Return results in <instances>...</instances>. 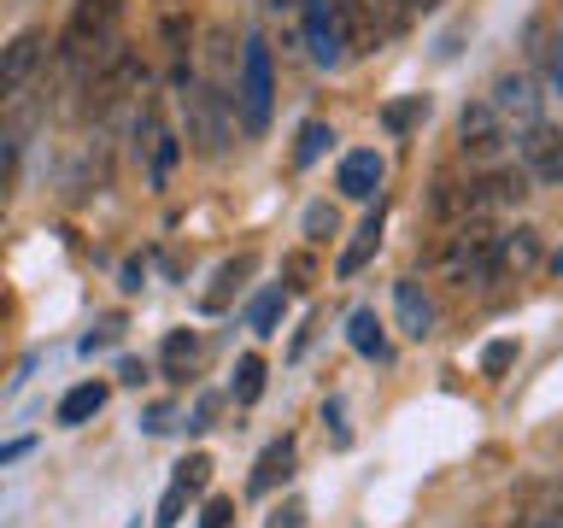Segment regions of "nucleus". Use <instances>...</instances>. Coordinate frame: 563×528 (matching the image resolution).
<instances>
[{
	"label": "nucleus",
	"instance_id": "1",
	"mask_svg": "<svg viewBox=\"0 0 563 528\" xmlns=\"http://www.w3.org/2000/svg\"><path fill=\"white\" fill-rule=\"evenodd\" d=\"M118 12H123V0H77V12H70L65 35L53 42V47H59V65H65L70 82H82L88 70H95L106 53L118 47Z\"/></svg>",
	"mask_w": 563,
	"mask_h": 528
},
{
	"label": "nucleus",
	"instance_id": "2",
	"mask_svg": "<svg viewBox=\"0 0 563 528\" xmlns=\"http://www.w3.org/2000/svg\"><path fill=\"white\" fill-rule=\"evenodd\" d=\"M235 112H241V130L246 135L271 130V112H276V59H271V42H264V35H246V47H241Z\"/></svg>",
	"mask_w": 563,
	"mask_h": 528
},
{
	"label": "nucleus",
	"instance_id": "3",
	"mask_svg": "<svg viewBox=\"0 0 563 528\" xmlns=\"http://www.w3.org/2000/svg\"><path fill=\"white\" fill-rule=\"evenodd\" d=\"M47 30H18L0 47V118H12L24 100L42 95V65H47Z\"/></svg>",
	"mask_w": 563,
	"mask_h": 528
},
{
	"label": "nucleus",
	"instance_id": "4",
	"mask_svg": "<svg viewBox=\"0 0 563 528\" xmlns=\"http://www.w3.org/2000/svg\"><path fill=\"white\" fill-rule=\"evenodd\" d=\"M440 276L457 282V288H475V282H493L499 276V229L487 223H457L446 246H440Z\"/></svg>",
	"mask_w": 563,
	"mask_h": 528
},
{
	"label": "nucleus",
	"instance_id": "5",
	"mask_svg": "<svg viewBox=\"0 0 563 528\" xmlns=\"http://www.w3.org/2000/svg\"><path fill=\"white\" fill-rule=\"evenodd\" d=\"M176 100H183V118H188V141L206 158H218L229 147V106H223V95L206 88L188 65H176Z\"/></svg>",
	"mask_w": 563,
	"mask_h": 528
},
{
	"label": "nucleus",
	"instance_id": "6",
	"mask_svg": "<svg viewBox=\"0 0 563 528\" xmlns=\"http://www.w3.org/2000/svg\"><path fill=\"white\" fill-rule=\"evenodd\" d=\"M141 82H147V65H141V53L118 42V47L106 53V59L82 77V95H88V100H82V112H88V118H106L123 95H135Z\"/></svg>",
	"mask_w": 563,
	"mask_h": 528
},
{
	"label": "nucleus",
	"instance_id": "7",
	"mask_svg": "<svg viewBox=\"0 0 563 528\" xmlns=\"http://www.w3.org/2000/svg\"><path fill=\"white\" fill-rule=\"evenodd\" d=\"M457 153H464L470 165H499L510 153V123L493 112L487 100H470L464 112H457Z\"/></svg>",
	"mask_w": 563,
	"mask_h": 528
},
{
	"label": "nucleus",
	"instance_id": "8",
	"mask_svg": "<svg viewBox=\"0 0 563 528\" xmlns=\"http://www.w3.org/2000/svg\"><path fill=\"white\" fill-rule=\"evenodd\" d=\"M299 24H306V53H311V65L334 70V65L346 59L341 7H334V0H299Z\"/></svg>",
	"mask_w": 563,
	"mask_h": 528
},
{
	"label": "nucleus",
	"instance_id": "9",
	"mask_svg": "<svg viewBox=\"0 0 563 528\" xmlns=\"http://www.w3.org/2000/svg\"><path fill=\"white\" fill-rule=\"evenodd\" d=\"M487 106H493L505 123L528 130V123H540L545 95H540V82L528 77V70H499V77H493V88H487Z\"/></svg>",
	"mask_w": 563,
	"mask_h": 528
},
{
	"label": "nucleus",
	"instance_id": "10",
	"mask_svg": "<svg viewBox=\"0 0 563 528\" xmlns=\"http://www.w3.org/2000/svg\"><path fill=\"white\" fill-rule=\"evenodd\" d=\"M517 153H522V170L528 183H563V130L558 123H528L517 135Z\"/></svg>",
	"mask_w": 563,
	"mask_h": 528
},
{
	"label": "nucleus",
	"instance_id": "11",
	"mask_svg": "<svg viewBox=\"0 0 563 528\" xmlns=\"http://www.w3.org/2000/svg\"><path fill=\"white\" fill-rule=\"evenodd\" d=\"M135 153H147V176L158 188H165L170 165L183 158V147H176V135L165 130V112H158V100L141 106V123H135Z\"/></svg>",
	"mask_w": 563,
	"mask_h": 528
},
{
	"label": "nucleus",
	"instance_id": "12",
	"mask_svg": "<svg viewBox=\"0 0 563 528\" xmlns=\"http://www.w3.org/2000/svg\"><path fill=\"white\" fill-rule=\"evenodd\" d=\"M382 176H387V158L376 147H352L341 158V170H334V188H341L346 200H369V194L382 188Z\"/></svg>",
	"mask_w": 563,
	"mask_h": 528
},
{
	"label": "nucleus",
	"instance_id": "13",
	"mask_svg": "<svg viewBox=\"0 0 563 528\" xmlns=\"http://www.w3.org/2000/svg\"><path fill=\"white\" fill-rule=\"evenodd\" d=\"M394 317H399V329L411 334V341H429L434 334V299L422 294V282H394Z\"/></svg>",
	"mask_w": 563,
	"mask_h": 528
},
{
	"label": "nucleus",
	"instance_id": "14",
	"mask_svg": "<svg viewBox=\"0 0 563 528\" xmlns=\"http://www.w3.org/2000/svg\"><path fill=\"white\" fill-rule=\"evenodd\" d=\"M288 475H294V435H282V440H271V447L258 452L253 475H246V493L264 499V493H276V482H288Z\"/></svg>",
	"mask_w": 563,
	"mask_h": 528
},
{
	"label": "nucleus",
	"instance_id": "15",
	"mask_svg": "<svg viewBox=\"0 0 563 528\" xmlns=\"http://www.w3.org/2000/svg\"><path fill=\"white\" fill-rule=\"evenodd\" d=\"M341 7V35H346V53H376L387 35L376 24V12L364 7V0H334Z\"/></svg>",
	"mask_w": 563,
	"mask_h": 528
},
{
	"label": "nucleus",
	"instance_id": "16",
	"mask_svg": "<svg viewBox=\"0 0 563 528\" xmlns=\"http://www.w3.org/2000/svg\"><path fill=\"white\" fill-rule=\"evenodd\" d=\"M540 264V235L528 223H517V229H499V276H510V271H534Z\"/></svg>",
	"mask_w": 563,
	"mask_h": 528
},
{
	"label": "nucleus",
	"instance_id": "17",
	"mask_svg": "<svg viewBox=\"0 0 563 528\" xmlns=\"http://www.w3.org/2000/svg\"><path fill=\"white\" fill-rule=\"evenodd\" d=\"M253 271H258V258H253V253H241V258H229V264H218V276H211V288L200 294V306H206V311H223L229 299L241 294V282L253 276Z\"/></svg>",
	"mask_w": 563,
	"mask_h": 528
},
{
	"label": "nucleus",
	"instance_id": "18",
	"mask_svg": "<svg viewBox=\"0 0 563 528\" xmlns=\"http://www.w3.org/2000/svg\"><path fill=\"white\" fill-rule=\"evenodd\" d=\"M346 341H352V352H364V359H376V364L394 359V346H387L376 311H352V317H346Z\"/></svg>",
	"mask_w": 563,
	"mask_h": 528
},
{
	"label": "nucleus",
	"instance_id": "19",
	"mask_svg": "<svg viewBox=\"0 0 563 528\" xmlns=\"http://www.w3.org/2000/svg\"><path fill=\"white\" fill-rule=\"evenodd\" d=\"M376 246H382V211H369V218L358 223V235H352V246L341 253V264H334V276H358L369 258H376Z\"/></svg>",
	"mask_w": 563,
	"mask_h": 528
},
{
	"label": "nucleus",
	"instance_id": "20",
	"mask_svg": "<svg viewBox=\"0 0 563 528\" xmlns=\"http://www.w3.org/2000/svg\"><path fill=\"white\" fill-rule=\"evenodd\" d=\"M100 405H106V382H77L59 399V422H65V429H82L88 417H100Z\"/></svg>",
	"mask_w": 563,
	"mask_h": 528
},
{
	"label": "nucleus",
	"instance_id": "21",
	"mask_svg": "<svg viewBox=\"0 0 563 528\" xmlns=\"http://www.w3.org/2000/svg\"><path fill=\"white\" fill-rule=\"evenodd\" d=\"M194 359H200V334H194V329H170L165 334V376L183 382Z\"/></svg>",
	"mask_w": 563,
	"mask_h": 528
},
{
	"label": "nucleus",
	"instance_id": "22",
	"mask_svg": "<svg viewBox=\"0 0 563 528\" xmlns=\"http://www.w3.org/2000/svg\"><path fill=\"white\" fill-rule=\"evenodd\" d=\"M229 394H235V405H258V394H264V359H258V352H241V359H235V382H229Z\"/></svg>",
	"mask_w": 563,
	"mask_h": 528
},
{
	"label": "nucleus",
	"instance_id": "23",
	"mask_svg": "<svg viewBox=\"0 0 563 528\" xmlns=\"http://www.w3.org/2000/svg\"><path fill=\"white\" fill-rule=\"evenodd\" d=\"M334 141V130L323 118H311V123H299V141H294V165L306 170V165H317V158H323V147Z\"/></svg>",
	"mask_w": 563,
	"mask_h": 528
},
{
	"label": "nucleus",
	"instance_id": "24",
	"mask_svg": "<svg viewBox=\"0 0 563 528\" xmlns=\"http://www.w3.org/2000/svg\"><path fill=\"white\" fill-rule=\"evenodd\" d=\"M417 118H429V95L394 100V106H387V112H382V123H387V130H394V135H405V130H411Z\"/></svg>",
	"mask_w": 563,
	"mask_h": 528
},
{
	"label": "nucleus",
	"instance_id": "25",
	"mask_svg": "<svg viewBox=\"0 0 563 528\" xmlns=\"http://www.w3.org/2000/svg\"><path fill=\"white\" fill-rule=\"evenodd\" d=\"M522 528H563V493H540V499L522 510Z\"/></svg>",
	"mask_w": 563,
	"mask_h": 528
},
{
	"label": "nucleus",
	"instance_id": "26",
	"mask_svg": "<svg viewBox=\"0 0 563 528\" xmlns=\"http://www.w3.org/2000/svg\"><path fill=\"white\" fill-rule=\"evenodd\" d=\"M188 499H194V493L183 487V482H170V493H165V499H158V528H176V522H183V510H188Z\"/></svg>",
	"mask_w": 563,
	"mask_h": 528
},
{
	"label": "nucleus",
	"instance_id": "27",
	"mask_svg": "<svg viewBox=\"0 0 563 528\" xmlns=\"http://www.w3.org/2000/svg\"><path fill=\"white\" fill-rule=\"evenodd\" d=\"M276 317H282V288H271V294L253 299V329H258V334H276Z\"/></svg>",
	"mask_w": 563,
	"mask_h": 528
},
{
	"label": "nucleus",
	"instance_id": "28",
	"mask_svg": "<svg viewBox=\"0 0 563 528\" xmlns=\"http://www.w3.org/2000/svg\"><path fill=\"white\" fill-rule=\"evenodd\" d=\"M334 229H341V218H334V206H329V200H317V206L306 211V235H311V241H329Z\"/></svg>",
	"mask_w": 563,
	"mask_h": 528
},
{
	"label": "nucleus",
	"instance_id": "29",
	"mask_svg": "<svg viewBox=\"0 0 563 528\" xmlns=\"http://www.w3.org/2000/svg\"><path fill=\"white\" fill-rule=\"evenodd\" d=\"M510 364H517V341H493L482 352V376H505Z\"/></svg>",
	"mask_w": 563,
	"mask_h": 528
},
{
	"label": "nucleus",
	"instance_id": "30",
	"mask_svg": "<svg viewBox=\"0 0 563 528\" xmlns=\"http://www.w3.org/2000/svg\"><path fill=\"white\" fill-rule=\"evenodd\" d=\"M176 482H183L188 493H200V487L211 482V458H206V452H194V458H188V464H183V470H176Z\"/></svg>",
	"mask_w": 563,
	"mask_h": 528
},
{
	"label": "nucleus",
	"instance_id": "31",
	"mask_svg": "<svg viewBox=\"0 0 563 528\" xmlns=\"http://www.w3.org/2000/svg\"><path fill=\"white\" fill-rule=\"evenodd\" d=\"M123 334V317H106V323L95 329V334H82V352H100V346H112Z\"/></svg>",
	"mask_w": 563,
	"mask_h": 528
},
{
	"label": "nucleus",
	"instance_id": "32",
	"mask_svg": "<svg viewBox=\"0 0 563 528\" xmlns=\"http://www.w3.org/2000/svg\"><path fill=\"white\" fill-rule=\"evenodd\" d=\"M229 522H235V505H229V499H206L200 528H229Z\"/></svg>",
	"mask_w": 563,
	"mask_h": 528
},
{
	"label": "nucleus",
	"instance_id": "33",
	"mask_svg": "<svg viewBox=\"0 0 563 528\" xmlns=\"http://www.w3.org/2000/svg\"><path fill=\"white\" fill-rule=\"evenodd\" d=\"M545 82H552V95H563V35L545 47Z\"/></svg>",
	"mask_w": 563,
	"mask_h": 528
},
{
	"label": "nucleus",
	"instance_id": "34",
	"mask_svg": "<svg viewBox=\"0 0 563 528\" xmlns=\"http://www.w3.org/2000/svg\"><path fill=\"white\" fill-rule=\"evenodd\" d=\"M288 288H294V294H299V288H311V258H306V253H294V258H288Z\"/></svg>",
	"mask_w": 563,
	"mask_h": 528
},
{
	"label": "nucleus",
	"instance_id": "35",
	"mask_svg": "<svg viewBox=\"0 0 563 528\" xmlns=\"http://www.w3.org/2000/svg\"><path fill=\"white\" fill-rule=\"evenodd\" d=\"M118 382H123V387H141V382H147V364H141V359H123V364H118Z\"/></svg>",
	"mask_w": 563,
	"mask_h": 528
},
{
	"label": "nucleus",
	"instance_id": "36",
	"mask_svg": "<svg viewBox=\"0 0 563 528\" xmlns=\"http://www.w3.org/2000/svg\"><path fill=\"white\" fill-rule=\"evenodd\" d=\"M30 452H35V440H7V447H0V470L18 464V458H30Z\"/></svg>",
	"mask_w": 563,
	"mask_h": 528
},
{
	"label": "nucleus",
	"instance_id": "37",
	"mask_svg": "<svg viewBox=\"0 0 563 528\" xmlns=\"http://www.w3.org/2000/svg\"><path fill=\"white\" fill-rule=\"evenodd\" d=\"M299 517H306V505H282L271 517V528H299Z\"/></svg>",
	"mask_w": 563,
	"mask_h": 528
},
{
	"label": "nucleus",
	"instance_id": "38",
	"mask_svg": "<svg viewBox=\"0 0 563 528\" xmlns=\"http://www.w3.org/2000/svg\"><path fill=\"white\" fill-rule=\"evenodd\" d=\"M141 282H147V264H141V258H130V264H123V288H141Z\"/></svg>",
	"mask_w": 563,
	"mask_h": 528
},
{
	"label": "nucleus",
	"instance_id": "39",
	"mask_svg": "<svg viewBox=\"0 0 563 528\" xmlns=\"http://www.w3.org/2000/svg\"><path fill=\"white\" fill-rule=\"evenodd\" d=\"M211 411H218V399H200V405H194V422H188V429H211Z\"/></svg>",
	"mask_w": 563,
	"mask_h": 528
},
{
	"label": "nucleus",
	"instance_id": "40",
	"mask_svg": "<svg viewBox=\"0 0 563 528\" xmlns=\"http://www.w3.org/2000/svg\"><path fill=\"white\" fill-rule=\"evenodd\" d=\"M147 429H153V435L170 429V411H165V405H153V411H147Z\"/></svg>",
	"mask_w": 563,
	"mask_h": 528
},
{
	"label": "nucleus",
	"instance_id": "41",
	"mask_svg": "<svg viewBox=\"0 0 563 528\" xmlns=\"http://www.w3.org/2000/svg\"><path fill=\"white\" fill-rule=\"evenodd\" d=\"M440 7V0H411V12H434Z\"/></svg>",
	"mask_w": 563,
	"mask_h": 528
},
{
	"label": "nucleus",
	"instance_id": "42",
	"mask_svg": "<svg viewBox=\"0 0 563 528\" xmlns=\"http://www.w3.org/2000/svg\"><path fill=\"white\" fill-rule=\"evenodd\" d=\"M558 271H563V253H558Z\"/></svg>",
	"mask_w": 563,
	"mask_h": 528
}]
</instances>
